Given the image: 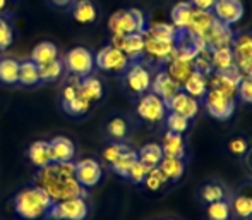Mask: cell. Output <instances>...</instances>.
<instances>
[{
    "instance_id": "cell-28",
    "label": "cell",
    "mask_w": 252,
    "mask_h": 220,
    "mask_svg": "<svg viewBox=\"0 0 252 220\" xmlns=\"http://www.w3.org/2000/svg\"><path fill=\"white\" fill-rule=\"evenodd\" d=\"M59 59V50L57 47L52 43V41H41L31 52V59L36 66H45L48 62H53V60Z\"/></svg>"
},
{
    "instance_id": "cell-21",
    "label": "cell",
    "mask_w": 252,
    "mask_h": 220,
    "mask_svg": "<svg viewBox=\"0 0 252 220\" xmlns=\"http://www.w3.org/2000/svg\"><path fill=\"white\" fill-rule=\"evenodd\" d=\"M209 86H208V76L201 71L194 69L192 73L189 74V77L186 79V83L182 84V91H186L187 95L197 98V100H202L204 95L208 93Z\"/></svg>"
},
{
    "instance_id": "cell-43",
    "label": "cell",
    "mask_w": 252,
    "mask_h": 220,
    "mask_svg": "<svg viewBox=\"0 0 252 220\" xmlns=\"http://www.w3.org/2000/svg\"><path fill=\"white\" fill-rule=\"evenodd\" d=\"M228 151L233 157H246L249 151V141L244 136H233L228 141Z\"/></svg>"
},
{
    "instance_id": "cell-33",
    "label": "cell",
    "mask_w": 252,
    "mask_h": 220,
    "mask_svg": "<svg viewBox=\"0 0 252 220\" xmlns=\"http://www.w3.org/2000/svg\"><path fill=\"white\" fill-rule=\"evenodd\" d=\"M17 83H21L23 86H34L40 83V69L33 60H24L19 64V79Z\"/></svg>"
},
{
    "instance_id": "cell-37",
    "label": "cell",
    "mask_w": 252,
    "mask_h": 220,
    "mask_svg": "<svg viewBox=\"0 0 252 220\" xmlns=\"http://www.w3.org/2000/svg\"><path fill=\"white\" fill-rule=\"evenodd\" d=\"M230 214H232V210H230V203L226 200L208 203V208H206L208 220H228Z\"/></svg>"
},
{
    "instance_id": "cell-49",
    "label": "cell",
    "mask_w": 252,
    "mask_h": 220,
    "mask_svg": "<svg viewBox=\"0 0 252 220\" xmlns=\"http://www.w3.org/2000/svg\"><path fill=\"white\" fill-rule=\"evenodd\" d=\"M55 5H59V7H65V5H69L70 3V0H52Z\"/></svg>"
},
{
    "instance_id": "cell-40",
    "label": "cell",
    "mask_w": 252,
    "mask_h": 220,
    "mask_svg": "<svg viewBox=\"0 0 252 220\" xmlns=\"http://www.w3.org/2000/svg\"><path fill=\"white\" fill-rule=\"evenodd\" d=\"M165 120H166V129L177 134L187 133L190 127V119H187V117H184V115H179V113H173V112L166 113Z\"/></svg>"
},
{
    "instance_id": "cell-13",
    "label": "cell",
    "mask_w": 252,
    "mask_h": 220,
    "mask_svg": "<svg viewBox=\"0 0 252 220\" xmlns=\"http://www.w3.org/2000/svg\"><path fill=\"white\" fill-rule=\"evenodd\" d=\"M244 12H246V7L242 0H218L213 9L215 19L226 26H233L239 21H242Z\"/></svg>"
},
{
    "instance_id": "cell-36",
    "label": "cell",
    "mask_w": 252,
    "mask_h": 220,
    "mask_svg": "<svg viewBox=\"0 0 252 220\" xmlns=\"http://www.w3.org/2000/svg\"><path fill=\"white\" fill-rule=\"evenodd\" d=\"M201 198L202 201L206 203H213V201H220V200H225L226 198V189L223 184L216 183V181H211V183H206L204 186L201 187Z\"/></svg>"
},
{
    "instance_id": "cell-39",
    "label": "cell",
    "mask_w": 252,
    "mask_h": 220,
    "mask_svg": "<svg viewBox=\"0 0 252 220\" xmlns=\"http://www.w3.org/2000/svg\"><path fill=\"white\" fill-rule=\"evenodd\" d=\"M166 183H170V181L166 179L165 174L159 170V167H153V169H150L146 179L143 181V184L146 186V189L151 191V193H155V191H159L161 187H165Z\"/></svg>"
},
{
    "instance_id": "cell-15",
    "label": "cell",
    "mask_w": 252,
    "mask_h": 220,
    "mask_svg": "<svg viewBox=\"0 0 252 220\" xmlns=\"http://www.w3.org/2000/svg\"><path fill=\"white\" fill-rule=\"evenodd\" d=\"M175 41H161L155 40L144 35V55L156 64H166L175 54Z\"/></svg>"
},
{
    "instance_id": "cell-27",
    "label": "cell",
    "mask_w": 252,
    "mask_h": 220,
    "mask_svg": "<svg viewBox=\"0 0 252 220\" xmlns=\"http://www.w3.org/2000/svg\"><path fill=\"white\" fill-rule=\"evenodd\" d=\"M211 67L213 71H228L235 67V57L232 47H220L211 50Z\"/></svg>"
},
{
    "instance_id": "cell-35",
    "label": "cell",
    "mask_w": 252,
    "mask_h": 220,
    "mask_svg": "<svg viewBox=\"0 0 252 220\" xmlns=\"http://www.w3.org/2000/svg\"><path fill=\"white\" fill-rule=\"evenodd\" d=\"M136 160H137V151L130 150V148H126V150L119 155V158L112 164L113 172L119 174L120 177H127L130 167L136 164Z\"/></svg>"
},
{
    "instance_id": "cell-46",
    "label": "cell",
    "mask_w": 252,
    "mask_h": 220,
    "mask_svg": "<svg viewBox=\"0 0 252 220\" xmlns=\"http://www.w3.org/2000/svg\"><path fill=\"white\" fill-rule=\"evenodd\" d=\"M126 145H122V143H112V145H108V147L105 148V150L101 151V157H103V160L106 162V164H110L112 165L113 162L119 158V155L122 153L124 150H126Z\"/></svg>"
},
{
    "instance_id": "cell-9",
    "label": "cell",
    "mask_w": 252,
    "mask_h": 220,
    "mask_svg": "<svg viewBox=\"0 0 252 220\" xmlns=\"http://www.w3.org/2000/svg\"><path fill=\"white\" fill-rule=\"evenodd\" d=\"M240 81H242V74L233 67V69L228 71H213L208 76V86L209 90L220 91V93L226 95V97L237 98Z\"/></svg>"
},
{
    "instance_id": "cell-5",
    "label": "cell",
    "mask_w": 252,
    "mask_h": 220,
    "mask_svg": "<svg viewBox=\"0 0 252 220\" xmlns=\"http://www.w3.org/2000/svg\"><path fill=\"white\" fill-rule=\"evenodd\" d=\"M88 214H90V207H88L86 200L83 196H77L62 201H53L48 217L55 220H86Z\"/></svg>"
},
{
    "instance_id": "cell-1",
    "label": "cell",
    "mask_w": 252,
    "mask_h": 220,
    "mask_svg": "<svg viewBox=\"0 0 252 220\" xmlns=\"http://www.w3.org/2000/svg\"><path fill=\"white\" fill-rule=\"evenodd\" d=\"M36 186L41 187L52 198V201L86 196L84 187L76 179L72 162H65V164L52 162L47 167H41L36 174Z\"/></svg>"
},
{
    "instance_id": "cell-23",
    "label": "cell",
    "mask_w": 252,
    "mask_h": 220,
    "mask_svg": "<svg viewBox=\"0 0 252 220\" xmlns=\"http://www.w3.org/2000/svg\"><path fill=\"white\" fill-rule=\"evenodd\" d=\"M159 147H161L163 157L184 158V155H186V140H184V134H177V133H172V131H166Z\"/></svg>"
},
{
    "instance_id": "cell-8",
    "label": "cell",
    "mask_w": 252,
    "mask_h": 220,
    "mask_svg": "<svg viewBox=\"0 0 252 220\" xmlns=\"http://www.w3.org/2000/svg\"><path fill=\"white\" fill-rule=\"evenodd\" d=\"M202 105H204V109L208 110V113L211 117H215L218 120H226L235 112L237 98L226 97V95L215 90H208V93L202 98Z\"/></svg>"
},
{
    "instance_id": "cell-24",
    "label": "cell",
    "mask_w": 252,
    "mask_h": 220,
    "mask_svg": "<svg viewBox=\"0 0 252 220\" xmlns=\"http://www.w3.org/2000/svg\"><path fill=\"white\" fill-rule=\"evenodd\" d=\"M192 12H194V7L190 2H179L173 5L170 16H172V24L177 28L179 33H186L187 31L190 19H192Z\"/></svg>"
},
{
    "instance_id": "cell-10",
    "label": "cell",
    "mask_w": 252,
    "mask_h": 220,
    "mask_svg": "<svg viewBox=\"0 0 252 220\" xmlns=\"http://www.w3.org/2000/svg\"><path fill=\"white\" fill-rule=\"evenodd\" d=\"M94 66H98L106 73H124L130 66V60L122 50L112 47V45H106L94 55Z\"/></svg>"
},
{
    "instance_id": "cell-38",
    "label": "cell",
    "mask_w": 252,
    "mask_h": 220,
    "mask_svg": "<svg viewBox=\"0 0 252 220\" xmlns=\"http://www.w3.org/2000/svg\"><path fill=\"white\" fill-rule=\"evenodd\" d=\"M40 69V81H57L63 73V60L57 59L53 62H48L45 66H38Z\"/></svg>"
},
{
    "instance_id": "cell-26",
    "label": "cell",
    "mask_w": 252,
    "mask_h": 220,
    "mask_svg": "<svg viewBox=\"0 0 252 220\" xmlns=\"http://www.w3.org/2000/svg\"><path fill=\"white\" fill-rule=\"evenodd\" d=\"M144 35L155 40H161V41H175L179 40V31L173 26L172 23H153L146 28Z\"/></svg>"
},
{
    "instance_id": "cell-2",
    "label": "cell",
    "mask_w": 252,
    "mask_h": 220,
    "mask_svg": "<svg viewBox=\"0 0 252 220\" xmlns=\"http://www.w3.org/2000/svg\"><path fill=\"white\" fill-rule=\"evenodd\" d=\"M52 205V198L36 184L21 189L14 198V210L24 220H40L48 217Z\"/></svg>"
},
{
    "instance_id": "cell-16",
    "label": "cell",
    "mask_w": 252,
    "mask_h": 220,
    "mask_svg": "<svg viewBox=\"0 0 252 220\" xmlns=\"http://www.w3.org/2000/svg\"><path fill=\"white\" fill-rule=\"evenodd\" d=\"M166 109H168V112L179 113V115H184V117H187V119H194V117L199 113L201 104L197 98L190 97L186 91L180 90L179 93L173 95V97L166 102Z\"/></svg>"
},
{
    "instance_id": "cell-47",
    "label": "cell",
    "mask_w": 252,
    "mask_h": 220,
    "mask_svg": "<svg viewBox=\"0 0 252 220\" xmlns=\"http://www.w3.org/2000/svg\"><path fill=\"white\" fill-rule=\"evenodd\" d=\"M237 97L242 102H246V104L252 105V77H242L239 91H237Z\"/></svg>"
},
{
    "instance_id": "cell-50",
    "label": "cell",
    "mask_w": 252,
    "mask_h": 220,
    "mask_svg": "<svg viewBox=\"0 0 252 220\" xmlns=\"http://www.w3.org/2000/svg\"><path fill=\"white\" fill-rule=\"evenodd\" d=\"M5 3H7V0H0V12L3 10V7H5Z\"/></svg>"
},
{
    "instance_id": "cell-31",
    "label": "cell",
    "mask_w": 252,
    "mask_h": 220,
    "mask_svg": "<svg viewBox=\"0 0 252 220\" xmlns=\"http://www.w3.org/2000/svg\"><path fill=\"white\" fill-rule=\"evenodd\" d=\"M230 210L237 215L239 219L249 220L252 217V194L240 191L230 203Z\"/></svg>"
},
{
    "instance_id": "cell-41",
    "label": "cell",
    "mask_w": 252,
    "mask_h": 220,
    "mask_svg": "<svg viewBox=\"0 0 252 220\" xmlns=\"http://www.w3.org/2000/svg\"><path fill=\"white\" fill-rule=\"evenodd\" d=\"M106 133H108L113 140L122 141L124 138L127 136V133H129V124H127V120L122 119V117H113V119H110L108 124H106Z\"/></svg>"
},
{
    "instance_id": "cell-3",
    "label": "cell",
    "mask_w": 252,
    "mask_h": 220,
    "mask_svg": "<svg viewBox=\"0 0 252 220\" xmlns=\"http://www.w3.org/2000/svg\"><path fill=\"white\" fill-rule=\"evenodd\" d=\"M108 28L112 31V35L144 33L148 28L146 16L139 9L117 10L108 19Z\"/></svg>"
},
{
    "instance_id": "cell-20",
    "label": "cell",
    "mask_w": 252,
    "mask_h": 220,
    "mask_svg": "<svg viewBox=\"0 0 252 220\" xmlns=\"http://www.w3.org/2000/svg\"><path fill=\"white\" fill-rule=\"evenodd\" d=\"M215 21L216 19H215V16H213V12H209V10L194 9L192 19H190L189 28H187L186 33L189 35L190 38H204Z\"/></svg>"
},
{
    "instance_id": "cell-25",
    "label": "cell",
    "mask_w": 252,
    "mask_h": 220,
    "mask_svg": "<svg viewBox=\"0 0 252 220\" xmlns=\"http://www.w3.org/2000/svg\"><path fill=\"white\" fill-rule=\"evenodd\" d=\"M28 157L30 162L34 167L41 169V167H47L48 164H52V155H50V145L48 141H34L30 145L28 148Z\"/></svg>"
},
{
    "instance_id": "cell-7",
    "label": "cell",
    "mask_w": 252,
    "mask_h": 220,
    "mask_svg": "<svg viewBox=\"0 0 252 220\" xmlns=\"http://www.w3.org/2000/svg\"><path fill=\"white\" fill-rule=\"evenodd\" d=\"M63 67L72 76L86 77L94 69V55L86 47H74L67 52L65 59H63Z\"/></svg>"
},
{
    "instance_id": "cell-30",
    "label": "cell",
    "mask_w": 252,
    "mask_h": 220,
    "mask_svg": "<svg viewBox=\"0 0 252 220\" xmlns=\"http://www.w3.org/2000/svg\"><path fill=\"white\" fill-rule=\"evenodd\" d=\"M96 16H98L96 7H94V3L90 2V0H77L72 9V17L81 24L94 23Z\"/></svg>"
},
{
    "instance_id": "cell-14",
    "label": "cell",
    "mask_w": 252,
    "mask_h": 220,
    "mask_svg": "<svg viewBox=\"0 0 252 220\" xmlns=\"http://www.w3.org/2000/svg\"><path fill=\"white\" fill-rule=\"evenodd\" d=\"M112 47L122 50L129 60H137L144 55V33L112 35Z\"/></svg>"
},
{
    "instance_id": "cell-32",
    "label": "cell",
    "mask_w": 252,
    "mask_h": 220,
    "mask_svg": "<svg viewBox=\"0 0 252 220\" xmlns=\"http://www.w3.org/2000/svg\"><path fill=\"white\" fill-rule=\"evenodd\" d=\"M161 158H163V151L158 143H148L137 151V160H141L144 165L150 167V169L158 167Z\"/></svg>"
},
{
    "instance_id": "cell-52",
    "label": "cell",
    "mask_w": 252,
    "mask_h": 220,
    "mask_svg": "<svg viewBox=\"0 0 252 220\" xmlns=\"http://www.w3.org/2000/svg\"><path fill=\"white\" fill-rule=\"evenodd\" d=\"M249 220H252V217H251V219H249Z\"/></svg>"
},
{
    "instance_id": "cell-29",
    "label": "cell",
    "mask_w": 252,
    "mask_h": 220,
    "mask_svg": "<svg viewBox=\"0 0 252 220\" xmlns=\"http://www.w3.org/2000/svg\"><path fill=\"white\" fill-rule=\"evenodd\" d=\"M158 167H159V170L166 176V179L173 181V183L182 179L184 172H186L184 160L182 158H177V157H163Z\"/></svg>"
},
{
    "instance_id": "cell-42",
    "label": "cell",
    "mask_w": 252,
    "mask_h": 220,
    "mask_svg": "<svg viewBox=\"0 0 252 220\" xmlns=\"http://www.w3.org/2000/svg\"><path fill=\"white\" fill-rule=\"evenodd\" d=\"M62 107L67 113H70V115H74V117H79V115L88 113V110L91 109V104L77 95V97L72 98L70 102H62Z\"/></svg>"
},
{
    "instance_id": "cell-18",
    "label": "cell",
    "mask_w": 252,
    "mask_h": 220,
    "mask_svg": "<svg viewBox=\"0 0 252 220\" xmlns=\"http://www.w3.org/2000/svg\"><path fill=\"white\" fill-rule=\"evenodd\" d=\"M50 145V155L52 162L55 164H65V162H72L76 157V147L70 141V138L67 136H57L52 141H48Z\"/></svg>"
},
{
    "instance_id": "cell-4",
    "label": "cell",
    "mask_w": 252,
    "mask_h": 220,
    "mask_svg": "<svg viewBox=\"0 0 252 220\" xmlns=\"http://www.w3.org/2000/svg\"><path fill=\"white\" fill-rule=\"evenodd\" d=\"M232 52L235 57V69L242 77H252V31H242L233 37Z\"/></svg>"
},
{
    "instance_id": "cell-34",
    "label": "cell",
    "mask_w": 252,
    "mask_h": 220,
    "mask_svg": "<svg viewBox=\"0 0 252 220\" xmlns=\"http://www.w3.org/2000/svg\"><path fill=\"white\" fill-rule=\"evenodd\" d=\"M19 64L16 59H0V81L3 84H16L19 79Z\"/></svg>"
},
{
    "instance_id": "cell-51",
    "label": "cell",
    "mask_w": 252,
    "mask_h": 220,
    "mask_svg": "<svg viewBox=\"0 0 252 220\" xmlns=\"http://www.w3.org/2000/svg\"><path fill=\"white\" fill-rule=\"evenodd\" d=\"M251 160H252V153H251Z\"/></svg>"
},
{
    "instance_id": "cell-48",
    "label": "cell",
    "mask_w": 252,
    "mask_h": 220,
    "mask_svg": "<svg viewBox=\"0 0 252 220\" xmlns=\"http://www.w3.org/2000/svg\"><path fill=\"white\" fill-rule=\"evenodd\" d=\"M216 2H218V0H190V3H192L194 9L209 10V12H213V9H215Z\"/></svg>"
},
{
    "instance_id": "cell-44",
    "label": "cell",
    "mask_w": 252,
    "mask_h": 220,
    "mask_svg": "<svg viewBox=\"0 0 252 220\" xmlns=\"http://www.w3.org/2000/svg\"><path fill=\"white\" fill-rule=\"evenodd\" d=\"M148 172H150V167L144 165L141 160H136V164L130 167L129 174H127V179H130L134 184H143V181L146 179Z\"/></svg>"
},
{
    "instance_id": "cell-6",
    "label": "cell",
    "mask_w": 252,
    "mask_h": 220,
    "mask_svg": "<svg viewBox=\"0 0 252 220\" xmlns=\"http://www.w3.org/2000/svg\"><path fill=\"white\" fill-rule=\"evenodd\" d=\"M136 112L144 122L158 124L161 120H165L168 109H166V102L163 98H159L153 91H148V93L141 95L139 102H137Z\"/></svg>"
},
{
    "instance_id": "cell-45",
    "label": "cell",
    "mask_w": 252,
    "mask_h": 220,
    "mask_svg": "<svg viewBox=\"0 0 252 220\" xmlns=\"http://www.w3.org/2000/svg\"><path fill=\"white\" fill-rule=\"evenodd\" d=\"M14 33L10 24L5 19H0V50H5L12 45Z\"/></svg>"
},
{
    "instance_id": "cell-11",
    "label": "cell",
    "mask_w": 252,
    "mask_h": 220,
    "mask_svg": "<svg viewBox=\"0 0 252 220\" xmlns=\"http://www.w3.org/2000/svg\"><path fill=\"white\" fill-rule=\"evenodd\" d=\"M126 86L130 93L134 95H144L151 90V81L153 74L144 64H132V66L127 67L126 73Z\"/></svg>"
},
{
    "instance_id": "cell-17",
    "label": "cell",
    "mask_w": 252,
    "mask_h": 220,
    "mask_svg": "<svg viewBox=\"0 0 252 220\" xmlns=\"http://www.w3.org/2000/svg\"><path fill=\"white\" fill-rule=\"evenodd\" d=\"M233 37H235V33L232 31V28L220 23V21H215L213 26L209 28V31L206 33V37L197 38V40H202L213 50V48L220 47H232Z\"/></svg>"
},
{
    "instance_id": "cell-22",
    "label": "cell",
    "mask_w": 252,
    "mask_h": 220,
    "mask_svg": "<svg viewBox=\"0 0 252 220\" xmlns=\"http://www.w3.org/2000/svg\"><path fill=\"white\" fill-rule=\"evenodd\" d=\"M77 95L93 105L94 102H98L103 97L101 81L98 77H93L91 74L86 77H81L79 84H77Z\"/></svg>"
},
{
    "instance_id": "cell-12",
    "label": "cell",
    "mask_w": 252,
    "mask_h": 220,
    "mask_svg": "<svg viewBox=\"0 0 252 220\" xmlns=\"http://www.w3.org/2000/svg\"><path fill=\"white\" fill-rule=\"evenodd\" d=\"M74 174H76L77 183L86 189V187H93L100 183L103 170L100 162L94 158H81L79 162L74 164Z\"/></svg>"
},
{
    "instance_id": "cell-19",
    "label": "cell",
    "mask_w": 252,
    "mask_h": 220,
    "mask_svg": "<svg viewBox=\"0 0 252 220\" xmlns=\"http://www.w3.org/2000/svg\"><path fill=\"white\" fill-rule=\"evenodd\" d=\"M182 88L168 76L166 71H158V73L153 76L151 81V91L155 95H158L159 98H163L165 102H168L173 95H177Z\"/></svg>"
}]
</instances>
